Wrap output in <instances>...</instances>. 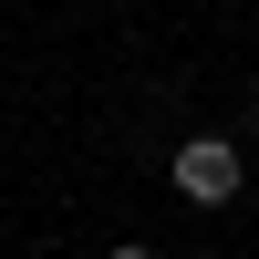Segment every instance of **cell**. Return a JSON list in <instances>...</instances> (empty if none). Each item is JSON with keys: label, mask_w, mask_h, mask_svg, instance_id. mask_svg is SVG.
<instances>
[{"label": "cell", "mask_w": 259, "mask_h": 259, "mask_svg": "<svg viewBox=\"0 0 259 259\" xmlns=\"http://www.w3.org/2000/svg\"><path fill=\"white\" fill-rule=\"evenodd\" d=\"M239 177H249V166H239V145H228V135H187V145H177V187H187L197 207H228V197H239Z\"/></svg>", "instance_id": "6da1fadb"}, {"label": "cell", "mask_w": 259, "mask_h": 259, "mask_svg": "<svg viewBox=\"0 0 259 259\" xmlns=\"http://www.w3.org/2000/svg\"><path fill=\"white\" fill-rule=\"evenodd\" d=\"M104 259H156V249H145V239H114V249H104Z\"/></svg>", "instance_id": "7a4b0ae2"}]
</instances>
